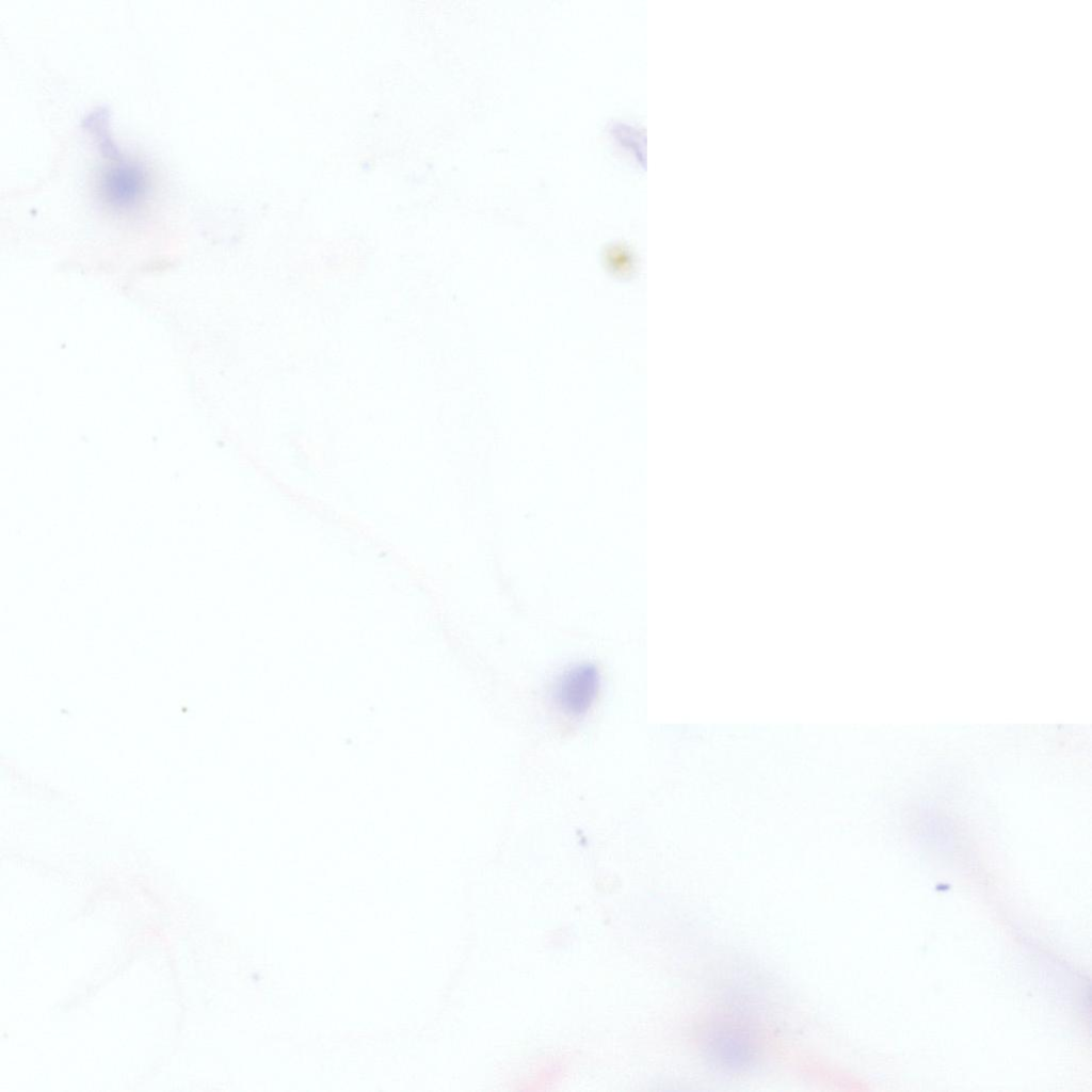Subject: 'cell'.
Wrapping results in <instances>:
<instances>
[{"label": "cell", "instance_id": "7a4b0ae2", "mask_svg": "<svg viewBox=\"0 0 1092 1092\" xmlns=\"http://www.w3.org/2000/svg\"><path fill=\"white\" fill-rule=\"evenodd\" d=\"M103 152L112 157V161L102 170L98 180L99 196L114 211L126 212L134 209L145 198L149 190V178L143 164L119 157L110 141L101 144Z\"/></svg>", "mask_w": 1092, "mask_h": 1092}, {"label": "cell", "instance_id": "6da1fadb", "mask_svg": "<svg viewBox=\"0 0 1092 1092\" xmlns=\"http://www.w3.org/2000/svg\"><path fill=\"white\" fill-rule=\"evenodd\" d=\"M700 1049L716 1069L739 1073L753 1067L764 1047L754 1016L741 1006H725L709 1013L697 1033Z\"/></svg>", "mask_w": 1092, "mask_h": 1092}, {"label": "cell", "instance_id": "3957f363", "mask_svg": "<svg viewBox=\"0 0 1092 1092\" xmlns=\"http://www.w3.org/2000/svg\"><path fill=\"white\" fill-rule=\"evenodd\" d=\"M600 687L598 669L589 662L565 670L556 680L552 700L564 714L578 718L585 714L595 702Z\"/></svg>", "mask_w": 1092, "mask_h": 1092}]
</instances>
